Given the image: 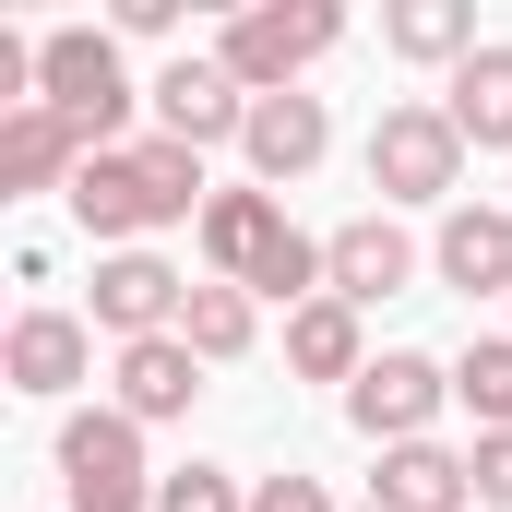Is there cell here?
Instances as JSON below:
<instances>
[{
	"label": "cell",
	"instance_id": "24",
	"mask_svg": "<svg viewBox=\"0 0 512 512\" xmlns=\"http://www.w3.org/2000/svg\"><path fill=\"white\" fill-rule=\"evenodd\" d=\"M477 512H512V429L477 441Z\"/></svg>",
	"mask_w": 512,
	"mask_h": 512
},
{
	"label": "cell",
	"instance_id": "14",
	"mask_svg": "<svg viewBox=\"0 0 512 512\" xmlns=\"http://www.w3.org/2000/svg\"><path fill=\"white\" fill-rule=\"evenodd\" d=\"M191 239H203V274H215V286H251L262 251L286 239V203H274V191H215Z\"/></svg>",
	"mask_w": 512,
	"mask_h": 512
},
{
	"label": "cell",
	"instance_id": "19",
	"mask_svg": "<svg viewBox=\"0 0 512 512\" xmlns=\"http://www.w3.org/2000/svg\"><path fill=\"white\" fill-rule=\"evenodd\" d=\"M286 370H298V382H358V370H370V346H358V310H346V298H310V310H286Z\"/></svg>",
	"mask_w": 512,
	"mask_h": 512
},
{
	"label": "cell",
	"instance_id": "23",
	"mask_svg": "<svg viewBox=\"0 0 512 512\" xmlns=\"http://www.w3.org/2000/svg\"><path fill=\"white\" fill-rule=\"evenodd\" d=\"M251 512H334V489L298 477V465H274V477H251Z\"/></svg>",
	"mask_w": 512,
	"mask_h": 512
},
{
	"label": "cell",
	"instance_id": "13",
	"mask_svg": "<svg viewBox=\"0 0 512 512\" xmlns=\"http://www.w3.org/2000/svg\"><path fill=\"white\" fill-rule=\"evenodd\" d=\"M0 370L12 393H72L96 370V322H72V310H24L12 334H0Z\"/></svg>",
	"mask_w": 512,
	"mask_h": 512
},
{
	"label": "cell",
	"instance_id": "6",
	"mask_svg": "<svg viewBox=\"0 0 512 512\" xmlns=\"http://www.w3.org/2000/svg\"><path fill=\"white\" fill-rule=\"evenodd\" d=\"M441 405H453V370H441V358H417V346H382V358L346 382V429L393 453V441H429V417H441Z\"/></svg>",
	"mask_w": 512,
	"mask_h": 512
},
{
	"label": "cell",
	"instance_id": "26",
	"mask_svg": "<svg viewBox=\"0 0 512 512\" xmlns=\"http://www.w3.org/2000/svg\"><path fill=\"white\" fill-rule=\"evenodd\" d=\"M358 512H382V501H358Z\"/></svg>",
	"mask_w": 512,
	"mask_h": 512
},
{
	"label": "cell",
	"instance_id": "11",
	"mask_svg": "<svg viewBox=\"0 0 512 512\" xmlns=\"http://www.w3.org/2000/svg\"><path fill=\"white\" fill-rule=\"evenodd\" d=\"M191 393H203V358H191L179 334H143V346H120V370H108V405H120L131 429L191 417Z\"/></svg>",
	"mask_w": 512,
	"mask_h": 512
},
{
	"label": "cell",
	"instance_id": "5",
	"mask_svg": "<svg viewBox=\"0 0 512 512\" xmlns=\"http://www.w3.org/2000/svg\"><path fill=\"white\" fill-rule=\"evenodd\" d=\"M370 191H382V215L393 203H441V215H453V191H465V131L441 120L429 96L382 108V120H370Z\"/></svg>",
	"mask_w": 512,
	"mask_h": 512
},
{
	"label": "cell",
	"instance_id": "25",
	"mask_svg": "<svg viewBox=\"0 0 512 512\" xmlns=\"http://www.w3.org/2000/svg\"><path fill=\"white\" fill-rule=\"evenodd\" d=\"M120 36H179V0H120Z\"/></svg>",
	"mask_w": 512,
	"mask_h": 512
},
{
	"label": "cell",
	"instance_id": "3",
	"mask_svg": "<svg viewBox=\"0 0 512 512\" xmlns=\"http://www.w3.org/2000/svg\"><path fill=\"white\" fill-rule=\"evenodd\" d=\"M334 36H346V12H334V0H251V12H227L215 60H227L251 96H298V72H310Z\"/></svg>",
	"mask_w": 512,
	"mask_h": 512
},
{
	"label": "cell",
	"instance_id": "10",
	"mask_svg": "<svg viewBox=\"0 0 512 512\" xmlns=\"http://www.w3.org/2000/svg\"><path fill=\"white\" fill-rule=\"evenodd\" d=\"M417 274V239L393 227V215H346L334 239H322V298H346V310H370Z\"/></svg>",
	"mask_w": 512,
	"mask_h": 512
},
{
	"label": "cell",
	"instance_id": "15",
	"mask_svg": "<svg viewBox=\"0 0 512 512\" xmlns=\"http://www.w3.org/2000/svg\"><path fill=\"white\" fill-rule=\"evenodd\" d=\"M370 501L382 512H465L477 501V453H453V441H393L382 477H370Z\"/></svg>",
	"mask_w": 512,
	"mask_h": 512
},
{
	"label": "cell",
	"instance_id": "21",
	"mask_svg": "<svg viewBox=\"0 0 512 512\" xmlns=\"http://www.w3.org/2000/svg\"><path fill=\"white\" fill-rule=\"evenodd\" d=\"M453 405L477 417V441H489V429H512V334H477V346L453 358Z\"/></svg>",
	"mask_w": 512,
	"mask_h": 512
},
{
	"label": "cell",
	"instance_id": "12",
	"mask_svg": "<svg viewBox=\"0 0 512 512\" xmlns=\"http://www.w3.org/2000/svg\"><path fill=\"white\" fill-rule=\"evenodd\" d=\"M429 262H441V286H465V298H512V203H453L441 239H429Z\"/></svg>",
	"mask_w": 512,
	"mask_h": 512
},
{
	"label": "cell",
	"instance_id": "20",
	"mask_svg": "<svg viewBox=\"0 0 512 512\" xmlns=\"http://www.w3.org/2000/svg\"><path fill=\"white\" fill-rule=\"evenodd\" d=\"M251 334H262V298L251 286H191V310H179V346L203 358V370H227V358H251Z\"/></svg>",
	"mask_w": 512,
	"mask_h": 512
},
{
	"label": "cell",
	"instance_id": "1",
	"mask_svg": "<svg viewBox=\"0 0 512 512\" xmlns=\"http://www.w3.org/2000/svg\"><path fill=\"white\" fill-rule=\"evenodd\" d=\"M203 155L191 143H167V131H143V143H120V155H84V179H72V227L96 239V251H131L143 227H203Z\"/></svg>",
	"mask_w": 512,
	"mask_h": 512
},
{
	"label": "cell",
	"instance_id": "16",
	"mask_svg": "<svg viewBox=\"0 0 512 512\" xmlns=\"http://www.w3.org/2000/svg\"><path fill=\"white\" fill-rule=\"evenodd\" d=\"M441 120L465 131V155H512V36H489V48L441 84Z\"/></svg>",
	"mask_w": 512,
	"mask_h": 512
},
{
	"label": "cell",
	"instance_id": "2",
	"mask_svg": "<svg viewBox=\"0 0 512 512\" xmlns=\"http://www.w3.org/2000/svg\"><path fill=\"white\" fill-rule=\"evenodd\" d=\"M36 108H60L96 155H120L131 108H143L131 72H120V36H108V24H48V36H36Z\"/></svg>",
	"mask_w": 512,
	"mask_h": 512
},
{
	"label": "cell",
	"instance_id": "7",
	"mask_svg": "<svg viewBox=\"0 0 512 512\" xmlns=\"http://www.w3.org/2000/svg\"><path fill=\"white\" fill-rule=\"evenodd\" d=\"M143 96H155V131H167V143H191V155L251 131V84H239L227 60H191V48H179V60H167Z\"/></svg>",
	"mask_w": 512,
	"mask_h": 512
},
{
	"label": "cell",
	"instance_id": "18",
	"mask_svg": "<svg viewBox=\"0 0 512 512\" xmlns=\"http://www.w3.org/2000/svg\"><path fill=\"white\" fill-rule=\"evenodd\" d=\"M382 48H393V60H417V72H465L489 36H477L465 0H393V12H382Z\"/></svg>",
	"mask_w": 512,
	"mask_h": 512
},
{
	"label": "cell",
	"instance_id": "17",
	"mask_svg": "<svg viewBox=\"0 0 512 512\" xmlns=\"http://www.w3.org/2000/svg\"><path fill=\"white\" fill-rule=\"evenodd\" d=\"M84 155L96 143L60 120V108H24V120H0V191H72Z\"/></svg>",
	"mask_w": 512,
	"mask_h": 512
},
{
	"label": "cell",
	"instance_id": "8",
	"mask_svg": "<svg viewBox=\"0 0 512 512\" xmlns=\"http://www.w3.org/2000/svg\"><path fill=\"white\" fill-rule=\"evenodd\" d=\"M179 310H191V274L155 251H108L96 262V334H120V346H143V334H179Z\"/></svg>",
	"mask_w": 512,
	"mask_h": 512
},
{
	"label": "cell",
	"instance_id": "9",
	"mask_svg": "<svg viewBox=\"0 0 512 512\" xmlns=\"http://www.w3.org/2000/svg\"><path fill=\"white\" fill-rule=\"evenodd\" d=\"M239 155H251V191H286V179H310V167L334 155V120H322V96H251V131H239Z\"/></svg>",
	"mask_w": 512,
	"mask_h": 512
},
{
	"label": "cell",
	"instance_id": "4",
	"mask_svg": "<svg viewBox=\"0 0 512 512\" xmlns=\"http://www.w3.org/2000/svg\"><path fill=\"white\" fill-rule=\"evenodd\" d=\"M60 489L72 512H155V465H143V429H131L120 405H72L60 417Z\"/></svg>",
	"mask_w": 512,
	"mask_h": 512
},
{
	"label": "cell",
	"instance_id": "22",
	"mask_svg": "<svg viewBox=\"0 0 512 512\" xmlns=\"http://www.w3.org/2000/svg\"><path fill=\"white\" fill-rule=\"evenodd\" d=\"M155 512H251V489H239L227 465H179V477L155 489Z\"/></svg>",
	"mask_w": 512,
	"mask_h": 512
}]
</instances>
